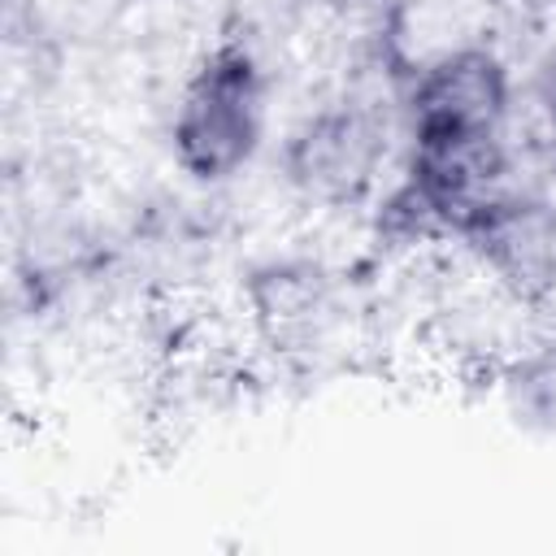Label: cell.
<instances>
[{
  "label": "cell",
  "instance_id": "4",
  "mask_svg": "<svg viewBox=\"0 0 556 556\" xmlns=\"http://www.w3.org/2000/svg\"><path fill=\"white\" fill-rule=\"evenodd\" d=\"M326 256L317 252H269L252 261L239 278V304L256 339L282 356H317L348 330L352 291Z\"/></svg>",
  "mask_w": 556,
  "mask_h": 556
},
{
  "label": "cell",
  "instance_id": "7",
  "mask_svg": "<svg viewBox=\"0 0 556 556\" xmlns=\"http://www.w3.org/2000/svg\"><path fill=\"white\" fill-rule=\"evenodd\" d=\"M521 113L530 130V152L539 156L543 174L556 178V52L534 70L530 83H521Z\"/></svg>",
  "mask_w": 556,
  "mask_h": 556
},
{
  "label": "cell",
  "instance_id": "6",
  "mask_svg": "<svg viewBox=\"0 0 556 556\" xmlns=\"http://www.w3.org/2000/svg\"><path fill=\"white\" fill-rule=\"evenodd\" d=\"M500 413L534 439H556V326H539L500 352L495 374Z\"/></svg>",
  "mask_w": 556,
  "mask_h": 556
},
{
  "label": "cell",
  "instance_id": "3",
  "mask_svg": "<svg viewBox=\"0 0 556 556\" xmlns=\"http://www.w3.org/2000/svg\"><path fill=\"white\" fill-rule=\"evenodd\" d=\"M521 78L491 39H452L417 52L395 83L400 139H486L517 135Z\"/></svg>",
  "mask_w": 556,
  "mask_h": 556
},
{
  "label": "cell",
  "instance_id": "5",
  "mask_svg": "<svg viewBox=\"0 0 556 556\" xmlns=\"http://www.w3.org/2000/svg\"><path fill=\"white\" fill-rule=\"evenodd\" d=\"M473 274L517 308L556 304V191L543 174L517 178L456 243Z\"/></svg>",
  "mask_w": 556,
  "mask_h": 556
},
{
  "label": "cell",
  "instance_id": "1",
  "mask_svg": "<svg viewBox=\"0 0 556 556\" xmlns=\"http://www.w3.org/2000/svg\"><path fill=\"white\" fill-rule=\"evenodd\" d=\"M165 161L191 191H226L274 143V70L243 26L213 35L182 70L165 113Z\"/></svg>",
  "mask_w": 556,
  "mask_h": 556
},
{
  "label": "cell",
  "instance_id": "2",
  "mask_svg": "<svg viewBox=\"0 0 556 556\" xmlns=\"http://www.w3.org/2000/svg\"><path fill=\"white\" fill-rule=\"evenodd\" d=\"M274 178L313 213H365L400 156L395 91L374 78H343L287 117L274 139Z\"/></svg>",
  "mask_w": 556,
  "mask_h": 556
}]
</instances>
